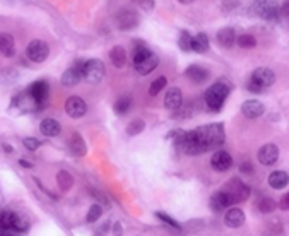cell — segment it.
Listing matches in <instances>:
<instances>
[{"label": "cell", "instance_id": "6da1fadb", "mask_svg": "<svg viewBox=\"0 0 289 236\" xmlns=\"http://www.w3.org/2000/svg\"><path fill=\"white\" fill-rule=\"evenodd\" d=\"M195 135V142L199 146V151H211L214 147H219L221 144H224L226 134L222 129V123H211V125H202L197 130H193Z\"/></svg>", "mask_w": 289, "mask_h": 236}, {"label": "cell", "instance_id": "7a4b0ae2", "mask_svg": "<svg viewBox=\"0 0 289 236\" xmlns=\"http://www.w3.org/2000/svg\"><path fill=\"white\" fill-rule=\"evenodd\" d=\"M136 45L137 47H136V53H134V67H136V70L139 72L140 75L151 74V72L157 67V64H159V58H157L142 41H139V43L136 41Z\"/></svg>", "mask_w": 289, "mask_h": 236}, {"label": "cell", "instance_id": "3957f363", "mask_svg": "<svg viewBox=\"0 0 289 236\" xmlns=\"http://www.w3.org/2000/svg\"><path fill=\"white\" fill-rule=\"evenodd\" d=\"M229 84L226 81H218L214 83L207 91L204 94V101H205V106L209 108L211 111H219L224 104L226 98L229 96Z\"/></svg>", "mask_w": 289, "mask_h": 236}, {"label": "cell", "instance_id": "277c9868", "mask_svg": "<svg viewBox=\"0 0 289 236\" xmlns=\"http://www.w3.org/2000/svg\"><path fill=\"white\" fill-rule=\"evenodd\" d=\"M222 192L228 193V197L231 199V204H238V202L246 201L250 197V186L243 183L239 178H231L224 185Z\"/></svg>", "mask_w": 289, "mask_h": 236}, {"label": "cell", "instance_id": "5b68a950", "mask_svg": "<svg viewBox=\"0 0 289 236\" xmlns=\"http://www.w3.org/2000/svg\"><path fill=\"white\" fill-rule=\"evenodd\" d=\"M82 77L91 84L101 83L104 77V64L101 60H96V58L86 60L84 62V68H82Z\"/></svg>", "mask_w": 289, "mask_h": 236}, {"label": "cell", "instance_id": "8992f818", "mask_svg": "<svg viewBox=\"0 0 289 236\" xmlns=\"http://www.w3.org/2000/svg\"><path fill=\"white\" fill-rule=\"evenodd\" d=\"M26 55L34 64H43L48 58V55H50V48H48V45L45 43L43 39H33L31 43L28 45V48H26Z\"/></svg>", "mask_w": 289, "mask_h": 236}, {"label": "cell", "instance_id": "52a82bcc", "mask_svg": "<svg viewBox=\"0 0 289 236\" xmlns=\"http://www.w3.org/2000/svg\"><path fill=\"white\" fill-rule=\"evenodd\" d=\"M82 68H84V62L82 60H75L72 67H68L67 70L62 75V84L67 87H72L75 84L81 83L82 79Z\"/></svg>", "mask_w": 289, "mask_h": 236}, {"label": "cell", "instance_id": "ba28073f", "mask_svg": "<svg viewBox=\"0 0 289 236\" xmlns=\"http://www.w3.org/2000/svg\"><path fill=\"white\" fill-rule=\"evenodd\" d=\"M65 111L70 118H82L87 113V104L82 98L70 96L65 101Z\"/></svg>", "mask_w": 289, "mask_h": 236}, {"label": "cell", "instance_id": "9c48e42d", "mask_svg": "<svg viewBox=\"0 0 289 236\" xmlns=\"http://www.w3.org/2000/svg\"><path fill=\"white\" fill-rule=\"evenodd\" d=\"M274 81H275V74L269 67H260V68H257V70H254L252 79H250V83L257 84L258 87L272 86Z\"/></svg>", "mask_w": 289, "mask_h": 236}, {"label": "cell", "instance_id": "30bf717a", "mask_svg": "<svg viewBox=\"0 0 289 236\" xmlns=\"http://www.w3.org/2000/svg\"><path fill=\"white\" fill-rule=\"evenodd\" d=\"M279 159V147L275 144H265L258 149V161L264 166H272Z\"/></svg>", "mask_w": 289, "mask_h": 236}, {"label": "cell", "instance_id": "8fae6325", "mask_svg": "<svg viewBox=\"0 0 289 236\" xmlns=\"http://www.w3.org/2000/svg\"><path fill=\"white\" fill-rule=\"evenodd\" d=\"M117 24H118V28L123 29V31H130V29H134L137 24H139V17H137V14L134 11L125 9V11L118 12Z\"/></svg>", "mask_w": 289, "mask_h": 236}, {"label": "cell", "instance_id": "7c38bea8", "mask_svg": "<svg viewBox=\"0 0 289 236\" xmlns=\"http://www.w3.org/2000/svg\"><path fill=\"white\" fill-rule=\"evenodd\" d=\"M14 104L19 108V110L22 111V113H29V111H36L41 104L38 103V101H34V98L31 96V94L28 93V91H24V93H21L19 96L14 98Z\"/></svg>", "mask_w": 289, "mask_h": 236}, {"label": "cell", "instance_id": "4fadbf2b", "mask_svg": "<svg viewBox=\"0 0 289 236\" xmlns=\"http://www.w3.org/2000/svg\"><path fill=\"white\" fill-rule=\"evenodd\" d=\"M211 165L216 171H228L233 165V159L226 151H216L211 157Z\"/></svg>", "mask_w": 289, "mask_h": 236}, {"label": "cell", "instance_id": "5bb4252c", "mask_svg": "<svg viewBox=\"0 0 289 236\" xmlns=\"http://www.w3.org/2000/svg\"><path fill=\"white\" fill-rule=\"evenodd\" d=\"M241 113L245 115L246 118L255 120V118H260L262 115L265 113V106H264V103H260V101H257V100L245 101V103L241 104Z\"/></svg>", "mask_w": 289, "mask_h": 236}, {"label": "cell", "instance_id": "9a60e30c", "mask_svg": "<svg viewBox=\"0 0 289 236\" xmlns=\"http://www.w3.org/2000/svg\"><path fill=\"white\" fill-rule=\"evenodd\" d=\"M28 93L34 98V101H38V103L41 104L43 101H47L48 93H50V86H48L47 81H34V83L29 86Z\"/></svg>", "mask_w": 289, "mask_h": 236}, {"label": "cell", "instance_id": "2e32d148", "mask_svg": "<svg viewBox=\"0 0 289 236\" xmlns=\"http://www.w3.org/2000/svg\"><path fill=\"white\" fill-rule=\"evenodd\" d=\"M255 12L264 19H275L279 16L277 5L274 2H255Z\"/></svg>", "mask_w": 289, "mask_h": 236}, {"label": "cell", "instance_id": "e0dca14e", "mask_svg": "<svg viewBox=\"0 0 289 236\" xmlns=\"http://www.w3.org/2000/svg\"><path fill=\"white\" fill-rule=\"evenodd\" d=\"M224 222L228 228H241L245 224V214H243L241 209L238 207H233L226 212L224 216Z\"/></svg>", "mask_w": 289, "mask_h": 236}, {"label": "cell", "instance_id": "ac0fdd59", "mask_svg": "<svg viewBox=\"0 0 289 236\" xmlns=\"http://www.w3.org/2000/svg\"><path fill=\"white\" fill-rule=\"evenodd\" d=\"M216 38H218V43L221 45L222 48H231L236 41V31L233 28H222L219 29Z\"/></svg>", "mask_w": 289, "mask_h": 236}, {"label": "cell", "instance_id": "d6986e66", "mask_svg": "<svg viewBox=\"0 0 289 236\" xmlns=\"http://www.w3.org/2000/svg\"><path fill=\"white\" fill-rule=\"evenodd\" d=\"M39 130L47 137H57L62 132V125L57 120H53V118H45L43 122H41V125H39Z\"/></svg>", "mask_w": 289, "mask_h": 236}, {"label": "cell", "instance_id": "ffe728a7", "mask_svg": "<svg viewBox=\"0 0 289 236\" xmlns=\"http://www.w3.org/2000/svg\"><path fill=\"white\" fill-rule=\"evenodd\" d=\"M164 106L168 110H178L182 106V91L178 87H171V89L166 93L164 98Z\"/></svg>", "mask_w": 289, "mask_h": 236}, {"label": "cell", "instance_id": "44dd1931", "mask_svg": "<svg viewBox=\"0 0 289 236\" xmlns=\"http://www.w3.org/2000/svg\"><path fill=\"white\" fill-rule=\"evenodd\" d=\"M209 36L205 33H199L197 36L192 38V43H190V50L197 51V53H205L209 50Z\"/></svg>", "mask_w": 289, "mask_h": 236}, {"label": "cell", "instance_id": "7402d4cb", "mask_svg": "<svg viewBox=\"0 0 289 236\" xmlns=\"http://www.w3.org/2000/svg\"><path fill=\"white\" fill-rule=\"evenodd\" d=\"M70 151H72V154H74V156H77V157L86 156L87 147H86V142H84V139H82L81 134H77V132L72 134V137H70Z\"/></svg>", "mask_w": 289, "mask_h": 236}, {"label": "cell", "instance_id": "603a6c76", "mask_svg": "<svg viewBox=\"0 0 289 236\" xmlns=\"http://www.w3.org/2000/svg\"><path fill=\"white\" fill-rule=\"evenodd\" d=\"M288 183H289V176L286 171H274V173H271V176H269V185H271V188H274V190L286 188Z\"/></svg>", "mask_w": 289, "mask_h": 236}, {"label": "cell", "instance_id": "cb8c5ba5", "mask_svg": "<svg viewBox=\"0 0 289 236\" xmlns=\"http://www.w3.org/2000/svg\"><path fill=\"white\" fill-rule=\"evenodd\" d=\"M0 51H2L5 57H14L16 53V41L7 33H2V34H0Z\"/></svg>", "mask_w": 289, "mask_h": 236}, {"label": "cell", "instance_id": "d4e9b609", "mask_svg": "<svg viewBox=\"0 0 289 236\" xmlns=\"http://www.w3.org/2000/svg\"><path fill=\"white\" fill-rule=\"evenodd\" d=\"M187 75H188L195 84H202L209 79V72L204 67H200V65H192V67H188L187 68Z\"/></svg>", "mask_w": 289, "mask_h": 236}, {"label": "cell", "instance_id": "484cf974", "mask_svg": "<svg viewBox=\"0 0 289 236\" xmlns=\"http://www.w3.org/2000/svg\"><path fill=\"white\" fill-rule=\"evenodd\" d=\"M231 204V199L228 197V193H224L221 190V192H216L214 195L211 197V207L214 209V211H221V209H226L229 207Z\"/></svg>", "mask_w": 289, "mask_h": 236}, {"label": "cell", "instance_id": "4316f807", "mask_svg": "<svg viewBox=\"0 0 289 236\" xmlns=\"http://www.w3.org/2000/svg\"><path fill=\"white\" fill-rule=\"evenodd\" d=\"M110 58H111V64H113L117 68L125 67V64H127V53H125V50H123V47L111 48Z\"/></svg>", "mask_w": 289, "mask_h": 236}, {"label": "cell", "instance_id": "83f0119b", "mask_svg": "<svg viewBox=\"0 0 289 236\" xmlns=\"http://www.w3.org/2000/svg\"><path fill=\"white\" fill-rule=\"evenodd\" d=\"M57 183H58V186H60V190L67 192V190H70L72 185H74V176H72L68 171H60L57 175Z\"/></svg>", "mask_w": 289, "mask_h": 236}, {"label": "cell", "instance_id": "f1b7e54d", "mask_svg": "<svg viewBox=\"0 0 289 236\" xmlns=\"http://www.w3.org/2000/svg\"><path fill=\"white\" fill-rule=\"evenodd\" d=\"M130 104H132V100H130V96H121L117 100V103H115V113L117 115H127L130 110Z\"/></svg>", "mask_w": 289, "mask_h": 236}, {"label": "cell", "instance_id": "f546056e", "mask_svg": "<svg viewBox=\"0 0 289 236\" xmlns=\"http://www.w3.org/2000/svg\"><path fill=\"white\" fill-rule=\"evenodd\" d=\"M12 229H14V231H17V233L28 231V229H29L28 219H26L24 216H21V214H17V212H16V214H14V221H12Z\"/></svg>", "mask_w": 289, "mask_h": 236}, {"label": "cell", "instance_id": "4dcf8cb0", "mask_svg": "<svg viewBox=\"0 0 289 236\" xmlns=\"http://www.w3.org/2000/svg\"><path fill=\"white\" fill-rule=\"evenodd\" d=\"M166 84H168V79H166V77H157L156 81L151 84L149 94H151V96H157V94H159L161 91L164 89V86H166Z\"/></svg>", "mask_w": 289, "mask_h": 236}, {"label": "cell", "instance_id": "1f68e13d", "mask_svg": "<svg viewBox=\"0 0 289 236\" xmlns=\"http://www.w3.org/2000/svg\"><path fill=\"white\" fill-rule=\"evenodd\" d=\"M101 214H103V207H101L100 204H94V205H91L89 207V212H87V216H86V221L87 222H98V219L101 218Z\"/></svg>", "mask_w": 289, "mask_h": 236}, {"label": "cell", "instance_id": "d6a6232c", "mask_svg": "<svg viewBox=\"0 0 289 236\" xmlns=\"http://www.w3.org/2000/svg\"><path fill=\"white\" fill-rule=\"evenodd\" d=\"M144 129H146V122L139 118V120H134V122H130L129 125H127V134H129V135H137V134H140Z\"/></svg>", "mask_w": 289, "mask_h": 236}, {"label": "cell", "instance_id": "836d02e7", "mask_svg": "<svg viewBox=\"0 0 289 236\" xmlns=\"http://www.w3.org/2000/svg\"><path fill=\"white\" fill-rule=\"evenodd\" d=\"M257 207H258V211L260 212H272L275 209V202L272 201V199H269V197H262L260 201L257 202Z\"/></svg>", "mask_w": 289, "mask_h": 236}, {"label": "cell", "instance_id": "e575fe53", "mask_svg": "<svg viewBox=\"0 0 289 236\" xmlns=\"http://www.w3.org/2000/svg\"><path fill=\"white\" fill-rule=\"evenodd\" d=\"M238 45L241 48H255L257 47V39L252 34H241L238 38Z\"/></svg>", "mask_w": 289, "mask_h": 236}, {"label": "cell", "instance_id": "d590c367", "mask_svg": "<svg viewBox=\"0 0 289 236\" xmlns=\"http://www.w3.org/2000/svg\"><path fill=\"white\" fill-rule=\"evenodd\" d=\"M190 43H192V34L188 31H182L178 38V45L183 51H190Z\"/></svg>", "mask_w": 289, "mask_h": 236}, {"label": "cell", "instance_id": "8d00e7d4", "mask_svg": "<svg viewBox=\"0 0 289 236\" xmlns=\"http://www.w3.org/2000/svg\"><path fill=\"white\" fill-rule=\"evenodd\" d=\"M156 216H157V218H159L163 222H166L168 226H171L173 229H180V228H182V226H180L178 222L175 221V219L170 218V216H168V214H164V212H156Z\"/></svg>", "mask_w": 289, "mask_h": 236}, {"label": "cell", "instance_id": "74e56055", "mask_svg": "<svg viewBox=\"0 0 289 236\" xmlns=\"http://www.w3.org/2000/svg\"><path fill=\"white\" fill-rule=\"evenodd\" d=\"M22 144H24L26 149H29V151H36L39 146H41V140L34 139V137H26V139L22 140Z\"/></svg>", "mask_w": 289, "mask_h": 236}, {"label": "cell", "instance_id": "f35d334b", "mask_svg": "<svg viewBox=\"0 0 289 236\" xmlns=\"http://www.w3.org/2000/svg\"><path fill=\"white\" fill-rule=\"evenodd\" d=\"M137 4H139L142 9H146V11H153V9H154L153 0H151V2H149V0H140V2H137Z\"/></svg>", "mask_w": 289, "mask_h": 236}, {"label": "cell", "instance_id": "ab89813d", "mask_svg": "<svg viewBox=\"0 0 289 236\" xmlns=\"http://www.w3.org/2000/svg\"><path fill=\"white\" fill-rule=\"evenodd\" d=\"M239 171H241V173H248V175H252V173H254V166H252V163H243V165L239 166Z\"/></svg>", "mask_w": 289, "mask_h": 236}, {"label": "cell", "instance_id": "60d3db41", "mask_svg": "<svg viewBox=\"0 0 289 236\" xmlns=\"http://www.w3.org/2000/svg\"><path fill=\"white\" fill-rule=\"evenodd\" d=\"M281 209L282 211H288L289 209V195H284V199H282L281 202Z\"/></svg>", "mask_w": 289, "mask_h": 236}, {"label": "cell", "instance_id": "b9f144b4", "mask_svg": "<svg viewBox=\"0 0 289 236\" xmlns=\"http://www.w3.org/2000/svg\"><path fill=\"white\" fill-rule=\"evenodd\" d=\"M246 87H248V91H252V93H260L262 91V87H258L257 84H254V83H248Z\"/></svg>", "mask_w": 289, "mask_h": 236}, {"label": "cell", "instance_id": "7bdbcfd3", "mask_svg": "<svg viewBox=\"0 0 289 236\" xmlns=\"http://www.w3.org/2000/svg\"><path fill=\"white\" fill-rule=\"evenodd\" d=\"M19 165L21 166H24V168H33V163H29V161H26V159H21V161H19Z\"/></svg>", "mask_w": 289, "mask_h": 236}, {"label": "cell", "instance_id": "ee69618b", "mask_svg": "<svg viewBox=\"0 0 289 236\" xmlns=\"http://www.w3.org/2000/svg\"><path fill=\"white\" fill-rule=\"evenodd\" d=\"M0 236H12V235H11V231H7V229L0 228Z\"/></svg>", "mask_w": 289, "mask_h": 236}, {"label": "cell", "instance_id": "f6af8a7d", "mask_svg": "<svg viewBox=\"0 0 289 236\" xmlns=\"http://www.w3.org/2000/svg\"><path fill=\"white\" fill-rule=\"evenodd\" d=\"M4 151H5V152H12L14 149H12L11 146H7V144H4Z\"/></svg>", "mask_w": 289, "mask_h": 236}]
</instances>
